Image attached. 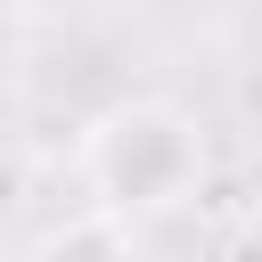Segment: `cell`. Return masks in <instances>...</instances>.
Returning a JSON list of instances; mask_svg holds the SVG:
<instances>
[{
  "label": "cell",
  "instance_id": "2",
  "mask_svg": "<svg viewBox=\"0 0 262 262\" xmlns=\"http://www.w3.org/2000/svg\"><path fill=\"white\" fill-rule=\"evenodd\" d=\"M33 262H131V237H123V221H115V213H82V221L49 229Z\"/></svg>",
  "mask_w": 262,
  "mask_h": 262
},
{
  "label": "cell",
  "instance_id": "1",
  "mask_svg": "<svg viewBox=\"0 0 262 262\" xmlns=\"http://www.w3.org/2000/svg\"><path fill=\"white\" fill-rule=\"evenodd\" d=\"M82 180H90L98 213L147 221V213L196 196V180H205V131L180 106H164V98H123V106H106L90 123Z\"/></svg>",
  "mask_w": 262,
  "mask_h": 262
},
{
  "label": "cell",
  "instance_id": "3",
  "mask_svg": "<svg viewBox=\"0 0 262 262\" xmlns=\"http://www.w3.org/2000/svg\"><path fill=\"white\" fill-rule=\"evenodd\" d=\"M16 8H25V0H0V16H16Z\"/></svg>",
  "mask_w": 262,
  "mask_h": 262
}]
</instances>
